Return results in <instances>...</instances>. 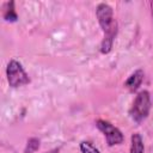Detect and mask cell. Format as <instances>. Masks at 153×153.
<instances>
[{"instance_id":"obj_1","label":"cell","mask_w":153,"mask_h":153,"mask_svg":"<svg viewBox=\"0 0 153 153\" xmlns=\"http://www.w3.org/2000/svg\"><path fill=\"white\" fill-rule=\"evenodd\" d=\"M96 14L98 18V23L104 31V38L100 44V51L103 54H108L112 48V42L117 32V23L114 19L112 8L108 4H99L97 6Z\"/></svg>"},{"instance_id":"obj_2","label":"cell","mask_w":153,"mask_h":153,"mask_svg":"<svg viewBox=\"0 0 153 153\" xmlns=\"http://www.w3.org/2000/svg\"><path fill=\"white\" fill-rule=\"evenodd\" d=\"M149 110H151V97H149L148 91L139 92L130 109L131 118L135 122L140 123L148 116Z\"/></svg>"},{"instance_id":"obj_3","label":"cell","mask_w":153,"mask_h":153,"mask_svg":"<svg viewBox=\"0 0 153 153\" xmlns=\"http://www.w3.org/2000/svg\"><path fill=\"white\" fill-rule=\"evenodd\" d=\"M6 74H7V81H8L10 86H12V87L24 86V85L29 84V81H30L29 75L26 74L25 69L16 60H11L8 62L7 68H6Z\"/></svg>"},{"instance_id":"obj_4","label":"cell","mask_w":153,"mask_h":153,"mask_svg":"<svg viewBox=\"0 0 153 153\" xmlns=\"http://www.w3.org/2000/svg\"><path fill=\"white\" fill-rule=\"evenodd\" d=\"M97 127L98 129L104 134L106 142L109 146H115V145H121L124 140L123 134L121 133L120 129H117L115 126H112L110 122L104 121V120H98L97 121Z\"/></svg>"},{"instance_id":"obj_5","label":"cell","mask_w":153,"mask_h":153,"mask_svg":"<svg viewBox=\"0 0 153 153\" xmlns=\"http://www.w3.org/2000/svg\"><path fill=\"white\" fill-rule=\"evenodd\" d=\"M143 71L142 69H136L126 81V87L130 91H135L139 88V86L141 85L142 80H143Z\"/></svg>"},{"instance_id":"obj_6","label":"cell","mask_w":153,"mask_h":153,"mask_svg":"<svg viewBox=\"0 0 153 153\" xmlns=\"http://www.w3.org/2000/svg\"><path fill=\"white\" fill-rule=\"evenodd\" d=\"M2 17L7 22H16L18 19V16L14 11V2L13 1H8L4 5V13Z\"/></svg>"},{"instance_id":"obj_7","label":"cell","mask_w":153,"mask_h":153,"mask_svg":"<svg viewBox=\"0 0 153 153\" xmlns=\"http://www.w3.org/2000/svg\"><path fill=\"white\" fill-rule=\"evenodd\" d=\"M143 141L140 134L135 133L131 135V145H130V153H143Z\"/></svg>"},{"instance_id":"obj_8","label":"cell","mask_w":153,"mask_h":153,"mask_svg":"<svg viewBox=\"0 0 153 153\" xmlns=\"http://www.w3.org/2000/svg\"><path fill=\"white\" fill-rule=\"evenodd\" d=\"M39 148V140L37 137H31L27 140V143L25 146L24 153H33Z\"/></svg>"},{"instance_id":"obj_9","label":"cell","mask_w":153,"mask_h":153,"mask_svg":"<svg viewBox=\"0 0 153 153\" xmlns=\"http://www.w3.org/2000/svg\"><path fill=\"white\" fill-rule=\"evenodd\" d=\"M80 151L81 153H100L99 149H97L91 142L88 141H82L80 143Z\"/></svg>"},{"instance_id":"obj_10","label":"cell","mask_w":153,"mask_h":153,"mask_svg":"<svg viewBox=\"0 0 153 153\" xmlns=\"http://www.w3.org/2000/svg\"><path fill=\"white\" fill-rule=\"evenodd\" d=\"M45 153H59V149L57 148H54V149H51L49 152H45Z\"/></svg>"},{"instance_id":"obj_11","label":"cell","mask_w":153,"mask_h":153,"mask_svg":"<svg viewBox=\"0 0 153 153\" xmlns=\"http://www.w3.org/2000/svg\"><path fill=\"white\" fill-rule=\"evenodd\" d=\"M151 6H152V14H153V1H152V4H151Z\"/></svg>"}]
</instances>
